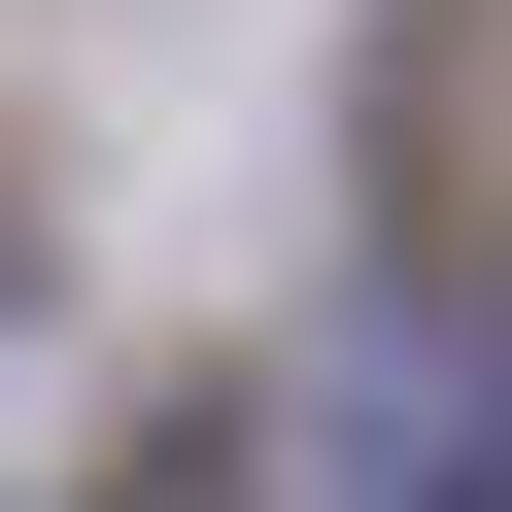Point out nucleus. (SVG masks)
I'll return each mask as SVG.
<instances>
[{"mask_svg":"<svg viewBox=\"0 0 512 512\" xmlns=\"http://www.w3.org/2000/svg\"><path fill=\"white\" fill-rule=\"evenodd\" d=\"M376 239L512 274V0H376Z\"/></svg>","mask_w":512,"mask_h":512,"instance_id":"1","label":"nucleus"}]
</instances>
